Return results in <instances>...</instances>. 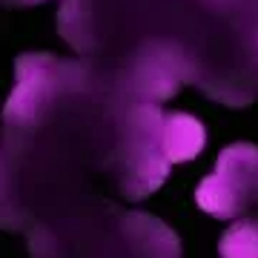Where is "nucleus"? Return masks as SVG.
<instances>
[{"label": "nucleus", "mask_w": 258, "mask_h": 258, "mask_svg": "<svg viewBox=\"0 0 258 258\" xmlns=\"http://www.w3.org/2000/svg\"><path fill=\"white\" fill-rule=\"evenodd\" d=\"M195 201L218 221H230L258 201V147L232 144L221 149L218 166L195 189Z\"/></svg>", "instance_id": "obj_1"}, {"label": "nucleus", "mask_w": 258, "mask_h": 258, "mask_svg": "<svg viewBox=\"0 0 258 258\" xmlns=\"http://www.w3.org/2000/svg\"><path fill=\"white\" fill-rule=\"evenodd\" d=\"M164 112L158 106H138L123 126V195L129 201L147 198L166 181L169 161L161 152Z\"/></svg>", "instance_id": "obj_2"}, {"label": "nucleus", "mask_w": 258, "mask_h": 258, "mask_svg": "<svg viewBox=\"0 0 258 258\" xmlns=\"http://www.w3.org/2000/svg\"><path fill=\"white\" fill-rule=\"evenodd\" d=\"M207 147V126L186 112L164 115L161 123V152L169 164H186L201 155Z\"/></svg>", "instance_id": "obj_3"}, {"label": "nucleus", "mask_w": 258, "mask_h": 258, "mask_svg": "<svg viewBox=\"0 0 258 258\" xmlns=\"http://www.w3.org/2000/svg\"><path fill=\"white\" fill-rule=\"evenodd\" d=\"M221 258H258V218L232 224L218 244Z\"/></svg>", "instance_id": "obj_4"}, {"label": "nucleus", "mask_w": 258, "mask_h": 258, "mask_svg": "<svg viewBox=\"0 0 258 258\" xmlns=\"http://www.w3.org/2000/svg\"><path fill=\"white\" fill-rule=\"evenodd\" d=\"M20 3H40V0H20Z\"/></svg>", "instance_id": "obj_5"}]
</instances>
